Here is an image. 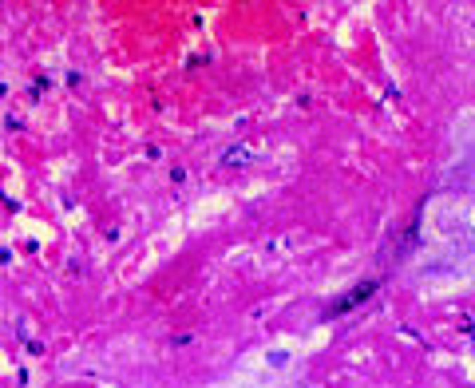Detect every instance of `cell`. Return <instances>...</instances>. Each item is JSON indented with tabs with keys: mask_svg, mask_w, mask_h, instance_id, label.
<instances>
[{
	"mask_svg": "<svg viewBox=\"0 0 475 388\" xmlns=\"http://www.w3.org/2000/svg\"><path fill=\"white\" fill-rule=\"evenodd\" d=\"M373 293H376V281H361V286H353L341 301H337V305H333V313H349V309H356V305H361V301H368Z\"/></svg>",
	"mask_w": 475,
	"mask_h": 388,
	"instance_id": "cell-1",
	"label": "cell"
},
{
	"mask_svg": "<svg viewBox=\"0 0 475 388\" xmlns=\"http://www.w3.org/2000/svg\"><path fill=\"white\" fill-rule=\"evenodd\" d=\"M250 163V151H226V166H242Z\"/></svg>",
	"mask_w": 475,
	"mask_h": 388,
	"instance_id": "cell-2",
	"label": "cell"
}]
</instances>
